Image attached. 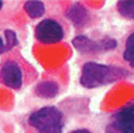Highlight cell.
<instances>
[{"mask_svg": "<svg viewBox=\"0 0 134 133\" xmlns=\"http://www.w3.org/2000/svg\"><path fill=\"white\" fill-rule=\"evenodd\" d=\"M117 10L119 13L121 14L123 17L129 20H134V0H121V2H117Z\"/></svg>", "mask_w": 134, "mask_h": 133, "instance_id": "30bf717a", "label": "cell"}, {"mask_svg": "<svg viewBox=\"0 0 134 133\" xmlns=\"http://www.w3.org/2000/svg\"><path fill=\"white\" fill-rule=\"evenodd\" d=\"M129 77V71L114 65H103L97 62H86L82 67L81 84L85 88H99Z\"/></svg>", "mask_w": 134, "mask_h": 133, "instance_id": "6da1fadb", "label": "cell"}, {"mask_svg": "<svg viewBox=\"0 0 134 133\" xmlns=\"http://www.w3.org/2000/svg\"><path fill=\"white\" fill-rule=\"evenodd\" d=\"M24 10L27 12V14L31 19H38L41 17L45 12V6L42 2H37V0H31V2L24 3Z\"/></svg>", "mask_w": 134, "mask_h": 133, "instance_id": "9c48e42d", "label": "cell"}, {"mask_svg": "<svg viewBox=\"0 0 134 133\" xmlns=\"http://www.w3.org/2000/svg\"><path fill=\"white\" fill-rule=\"evenodd\" d=\"M58 91H59V88H58V85L54 81H42L35 88V93L38 96H41V98H45V99L57 96Z\"/></svg>", "mask_w": 134, "mask_h": 133, "instance_id": "ba28073f", "label": "cell"}, {"mask_svg": "<svg viewBox=\"0 0 134 133\" xmlns=\"http://www.w3.org/2000/svg\"><path fill=\"white\" fill-rule=\"evenodd\" d=\"M100 44H102V50L103 51H111V50L116 48V45H117V42H116L113 38H103V40H100Z\"/></svg>", "mask_w": 134, "mask_h": 133, "instance_id": "4fadbf2b", "label": "cell"}, {"mask_svg": "<svg viewBox=\"0 0 134 133\" xmlns=\"http://www.w3.org/2000/svg\"><path fill=\"white\" fill-rule=\"evenodd\" d=\"M4 37H6V41H7V44L4 45V51H6V50L13 48L14 45H17V35H16L14 31L6 30L4 31Z\"/></svg>", "mask_w": 134, "mask_h": 133, "instance_id": "7c38bea8", "label": "cell"}, {"mask_svg": "<svg viewBox=\"0 0 134 133\" xmlns=\"http://www.w3.org/2000/svg\"><path fill=\"white\" fill-rule=\"evenodd\" d=\"M104 133H134V102L111 116Z\"/></svg>", "mask_w": 134, "mask_h": 133, "instance_id": "3957f363", "label": "cell"}, {"mask_svg": "<svg viewBox=\"0 0 134 133\" xmlns=\"http://www.w3.org/2000/svg\"><path fill=\"white\" fill-rule=\"evenodd\" d=\"M123 57H124V60L134 68V33L130 34L127 37V40H126Z\"/></svg>", "mask_w": 134, "mask_h": 133, "instance_id": "8fae6325", "label": "cell"}, {"mask_svg": "<svg viewBox=\"0 0 134 133\" xmlns=\"http://www.w3.org/2000/svg\"><path fill=\"white\" fill-rule=\"evenodd\" d=\"M2 7H3V2L0 0V9H2Z\"/></svg>", "mask_w": 134, "mask_h": 133, "instance_id": "2e32d148", "label": "cell"}, {"mask_svg": "<svg viewBox=\"0 0 134 133\" xmlns=\"http://www.w3.org/2000/svg\"><path fill=\"white\" fill-rule=\"evenodd\" d=\"M72 44L75 45V48L78 51H81L83 54H97L103 51L100 41H93L89 37H86V35H78L76 38H74Z\"/></svg>", "mask_w": 134, "mask_h": 133, "instance_id": "52a82bcc", "label": "cell"}, {"mask_svg": "<svg viewBox=\"0 0 134 133\" xmlns=\"http://www.w3.org/2000/svg\"><path fill=\"white\" fill-rule=\"evenodd\" d=\"M35 37L44 44H55L64 40V28L58 21L45 19L35 28Z\"/></svg>", "mask_w": 134, "mask_h": 133, "instance_id": "277c9868", "label": "cell"}, {"mask_svg": "<svg viewBox=\"0 0 134 133\" xmlns=\"http://www.w3.org/2000/svg\"><path fill=\"white\" fill-rule=\"evenodd\" d=\"M71 133H92V132L88 130V129H76V130H72Z\"/></svg>", "mask_w": 134, "mask_h": 133, "instance_id": "5bb4252c", "label": "cell"}, {"mask_svg": "<svg viewBox=\"0 0 134 133\" xmlns=\"http://www.w3.org/2000/svg\"><path fill=\"white\" fill-rule=\"evenodd\" d=\"M28 122L38 133H62L64 130V113L54 106L35 110Z\"/></svg>", "mask_w": 134, "mask_h": 133, "instance_id": "7a4b0ae2", "label": "cell"}, {"mask_svg": "<svg viewBox=\"0 0 134 133\" xmlns=\"http://www.w3.org/2000/svg\"><path fill=\"white\" fill-rule=\"evenodd\" d=\"M0 81L9 88L19 89L23 84V72L16 61H7L0 70Z\"/></svg>", "mask_w": 134, "mask_h": 133, "instance_id": "5b68a950", "label": "cell"}, {"mask_svg": "<svg viewBox=\"0 0 134 133\" xmlns=\"http://www.w3.org/2000/svg\"><path fill=\"white\" fill-rule=\"evenodd\" d=\"M66 17L69 19L72 23L76 27H83L89 23L90 17H89V12L86 10V7H83L82 4H72L69 9L66 10Z\"/></svg>", "mask_w": 134, "mask_h": 133, "instance_id": "8992f818", "label": "cell"}, {"mask_svg": "<svg viewBox=\"0 0 134 133\" xmlns=\"http://www.w3.org/2000/svg\"><path fill=\"white\" fill-rule=\"evenodd\" d=\"M3 51H4V42H3L2 37H0V52H3Z\"/></svg>", "mask_w": 134, "mask_h": 133, "instance_id": "9a60e30c", "label": "cell"}]
</instances>
